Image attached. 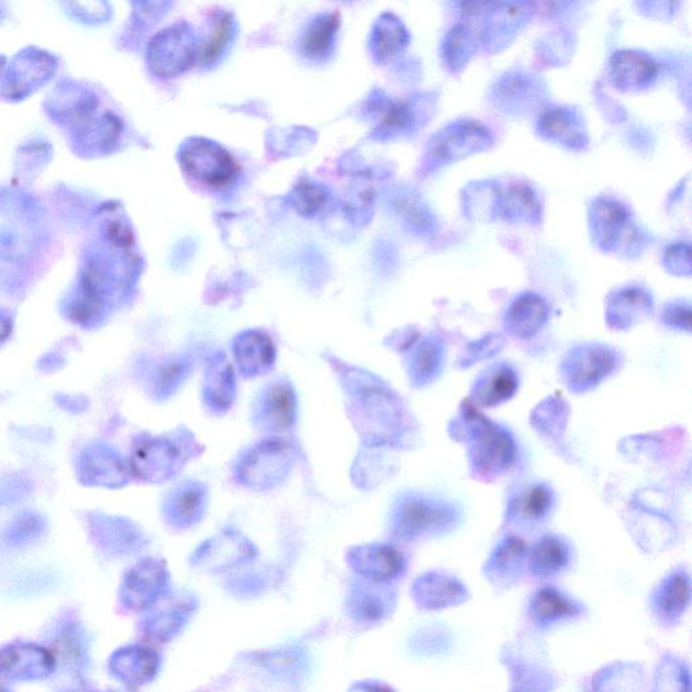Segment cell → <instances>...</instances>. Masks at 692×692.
<instances>
[{
    "instance_id": "6da1fadb",
    "label": "cell",
    "mask_w": 692,
    "mask_h": 692,
    "mask_svg": "<svg viewBox=\"0 0 692 692\" xmlns=\"http://www.w3.org/2000/svg\"><path fill=\"white\" fill-rule=\"evenodd\" d=\"M131 250L105 243L85 252L79 279L63 303V314L81 330H97L126 298L133 281Z\"/></svg>"
},
{
    "instance_id": "7a4b0ae2",
    "label": "cell",
    "mask_w": 692,
    "mask_h": 692,
    "mask_svg": "<svg viewBox=\"0 0 692 692\" xmlns=\"http://www.w3.org/2000/svg\"><path fill=\"white\" fill-rule=\"evenodd\" d=\"M46 111L53 121L67 131L78 154L93 157L109 154L119 143L122 123L90 87L76 81H62L46 101Z\"/></svg>"
},
{
    "instance_id": "3957f363",
    "label": "cell",
    "mask_w": 692,
    "mask_h": 692,
    "mask_svg": "<svg viewBox=\"0 0 692 692\" xmlns=\"http://www.w3.org/2000/svg\"><path fill=\"white\" fill-rule=\"evenodd\" d=\"M351 420L367 445L390 444L401 422V406L386 387L366 373L346 375Z\"/></svg>"
},
{
    "instance_id": "277c9868",
    "label": "cell",
    "mask_w": 692,
    "mask_h": 692,
    "mask_svg": "<svg viewBox=\"0 0 692 692\" xmlns=\"http://www.w3.org/2000/svg\"><path fill=\"white\" fill-rule=\"evenodd\" d=\"M465 514L459 504L427 492H404L390 514L392 536L402 542L448 535L461 524Z\"/></svg>"
},
{
    "instance_id": "5b68a950",
    "label": "cell",
    "mask_w": 692,
    "mask_h": 692,
    "mask_svg": "<svg viewBox=\"0 0 692 692\" xmlns=\"http://www.w3.org/2000/svg\"><path fill=\"white\" fill-rule=\"evenodd\" d=\"M46 227L41 210L22 193L0 191V260L33 259L45 244Z\"/></svg>"
},
{
    "instance_id": "8992f818",
    "label": "cell",
    "mask_w": 692,
    "mask_h": 692,
    "mask_svg": "<svg viewBox=\"0 0 692 692\" xmlns=\"http://www.w3.org/2000/svg\"><path fill=\"white\" fill-rule=\"evenodd\" d=\"M199 449L187 432L174 436L146 437L134 445L127 460L132 477L145 483H164L180 473Z\"/></svg>"
},
{
    "instance_id": "52a82bcc",
    "label": "cell",
    "mask_w": 692,
    "mask_h": 692,
    "mask_svg": "<svg viewBox=\"0 0 692 692\" xmlns=\"http://www.w3.org/2000/svg\"><path fill=\"white\" fill-rule=\"evenodd\" d=\"M466 439L469 462L475 477L491 480L506 473L517 460V443L506 427L494 424L484 415L471 413Z\"/></svg>"
},
{
    "instance_id": "ba28073f",
    "label": "cell",
    "mask_w": 692,
    "mask_h": 692,
    "mask_svg": "<svg viewBox=\"0 0 692 692\" xmlns=\"http://www.w3.org/2000/svg\"><path fill=\"white\" fill-rule=\"evenodd\" d=\"M297 450L281 437H268L246 449L234 465V478L244 489L267 491L283 483L295 465Z\"/></svg>"
},
{
    "instance_id": "9c48e42d",
    "label": "cell",
    "mask_w": 692,
    "mask_h": 692,
    "mask_svg": "<svg viewBox=\"0 0 692 692\" xmlns=\"http://www.w3.org/2000/svg\"><path fill=\"white\" fill-rule=\"evenodd\" d=\"M592 237L601 249L624 256L640 252L644 236L623 203L610 198H596L590 208Z\"/></svg>"
},
{
    "instance_id": "30bf717a",
    "label": "cell",
    "mask_w": 692,
    "mask_h": 692,
    "mask_svg": "<svg viewBox=\"0 0 692 692\" xmlns=\"http://www.w3.org/2000/svg\"><path fill=\"white\" fill-rule=\"evenodd\" d=\"M620 364L621 355L612 346L583 343L568 351L561 361L560 375L573 394H585L612 377Z\"/></svg>"
},
{
    "instance_id": "8fae6325",
    "label": "cell",
    "mask_w": 692,
    "mask_h": 692,
    "mask_svg": "<svg viewBox=\"0 0 692 692\" xmlns=\"http://www.w3.org/2000/svg\"><path fill=\"white\" fill-rule=\"evenodd\" d=\"M198 58L196 37L189 23L178 22L152 38L148 64L158 78H175L189 69Z\"/></svg>"
},
{
    "instance_id": "7c38bea8",
    "label": "cell",
    "mask_w": 692,
    "mask_h": 692,
    "mask_svg": "<svg viewBox=\"0 0 692 692\" xmlns=\"http://www.w3.org/2000/svg\"><path fill=\"white\" fill-rule=\"evenodd\" d=\"M56 72L57 60L51 53L27 46L5 67L2 96L8 101H22L48 83Z\"/></svg>"
},
{
    "instance_id": "4fadbf2b",
    "label": "cell",
    "mask_w": 692,
    "mask_h": 692,
    "mask_svg": "<svg viewBox=\"0 0 692 692\" xmlns=\"http://www.w3.org/2000/svg\"><path fill=\"white\" fill-rule=\"evenodd\" d=\"M180 161L192 178L215 189L232 183L238 174L233 156L210 139L187 141L180 152Z\"/></svg>"
},
{
    "instance_id": "5bb4252c",
    "label": "cell",
    "mask_w": 692,
    "mask_h": 692,
    "mask_svg": "<svg viewBox=\"0 0 692 692\" xmlns=\"http://www.w3.org/2000/svg\"><path fill=\"white\" fill-rule=\"evenodd\" d=\"M491 144V133L482 123L459 120L434 134L427 146V155L434 164L443 166L489 149Z\"/></svg>"
},
{
    "instance_id": "9a60e30c",
    "label": "cell",
    "mask_w": 692,
    "mask_h": 692,
    "mask_svg": "<svg viewBox=\"0 0 692 692\" xmlns=\"http://www.w3.org/2000/svg\"><path fill=\"white\" fill-rule=\"evenodd\" d=\"M555 507L553 485L542 480H526L510 490L504 515L510 525L532 531L547 524Z\"/></svg>"
},
{
    "instance_id": "2e32d148",
    "label": "cell",
    "mask_w": 692,
    "mask_h": 692,
    "mask_svg": "<svg viewBox=\"0 0 692 692\" xmlns=\"http://www.w3.org/2000/svg\"><path fill=\"white\" fill-rule=\"evenodd\" d=\"M298 420V395L287 379H278L264 387L254 404L257 429L278 437L294 429Z\"/></svg>"
},
{
    "instance_id": "e0dca14e",
    "label": "cell",
    "mask_w": 692,
    "mask_h": 692,
    "mask_svg": "<svg viewBox=\"0 0 692 692\" xmlns=\"http://www.w3.org/2000/svg\"><path fill=\"white\" fill-rule=\"evenodd\" d=\"M76 475L86 487L122 489L131 483L132 472L127 461L113 447L104 443H92L81 450Z\"/></svg>"
},
{
    "instance_id": "ac0fdd59",
    "label": "cell",
    "mask_w": 692,
    "mask_h": 692,
    "mask_svg": "<svg viewBox=\"0 0 692 692\" xmlns=\"http://www.w3.org/2000/svg\"><path fill=\"white\" fill-rule=\"evenodd\" d=\"M208 507V487L196 480H186L169 492L163 502L161 513L169 526L186 531L203 520Z\"/></svg>"
},
{
    "instance_id": "d6986e66",
    "label": "cell",
    "mask_w": 692,
    "mask_h": 692,
    "mask_svg": "<svg viewBox=\"0 0 692 692\" xmlns=\"http://www.w3.org/2000/svg\"><path fill=\"white\" fill-rule=\"evenodd\" d=\"M168 570L163 561L145 559L127 572L123 582V600L134 610L154 605L166 591Z\"/></svg>"
},
{
    "instance_id": "ffe728a7",
    "label": "cell",
    "mask_w": 692,
    "mask_h": 692,
    "mask_svg": "<svg viewBox=\"0 0 692 692\" xmlns=\"http://www.w3.org/2000/svg\"><path fill=\"white\" fill-rule=\"evenodd\" d=\"M202 397L204 406L216 415L227 413L236 401V372L224 351H215L209 357L204 369Z\"/></svg>"
},
{
    "instance_id": "44dd1931",
    "label": "cell",
    "mask_w": 692,
    "mask_h": 692,
    "mask_svg": "<svg viewBox=\"0 0 692 692\" xmlns=\"http://www.w3.org/2000/svg\"><path fill=\"white\" fill-rule=\"evenodd\" d=\"M87 527L99 548L109 554H127L143 544V535L133 522L105 513H88Z\"/></svg>"
},
{
    "instance_id": "7402d4cb",
    "label": "cell",
    "mask_w": 692,
    "mask_h": 692,
    "mask_svg": "<svg viewBox=\"0 0 692 692\" xmlns=\"http://www.w3.org/2000/svg\"><path fill=\"white\" fill-rule=\"evenodd\" d=\"M350 567L373 583H384L402 574L406 568L404 556L392 545H362L350 550Z\"/></svg>"
},
{
    "instance_id": "603a6c76",
    "label": "cell",
    "mask_w": 692,
    "mask_h": 692,
    "mask_svg": "<svg viewBox=\"0 0 692 692\" xmlns=\"http://www.w3.org/2000/svg\"><path fill=\"white\" fill-rule=\"evenodd\" d=\"M233 359L245 378L268 373L277 361V346L267 333L245 331L237 334L232 344Z\"/></svg>"
},
{
    "instance_id": "cb8c5ba5",
    "label": "cell",
    "mask_w": 692,
    "mask_h": 692,
    "mask_svg": "<svg viewBox=\"0 0 692 692\" xmlns=\"http://www.w3.org/2000/svg\"><path fill=\"white\" fill-rule=\"evenodd\" d=\"M520 389V373L512 364L500 361L479 375L471 398L480 408H498L513 399Z\"/></svg>"
},
{
    "instance_id": "d4e9b609",
    "label": "cell",
    "mask_w": 692,
    "mask_h": 692,
    "mask_svg": "<svg viewBox=\"0 0 692 692\" xmlns=\"http://www.w3.org/2000/svg\"><path fill=\"white\" fill-rule=\"evenodd\" d=\"M445 355H447V346L443 338L433 334L413 343L406 357L408 373L412 384L424 389L442 377Z\"/></svg>"
},
{
    "instance_id": "484cf974",
    "label": "cell",
    "mask_w": 692,
    "mask_h": 692,
    "mask_svg": "<svg viewBox=\"0 0 692 692\" xmlns=\"http://www.w3.org/2000/svg\"><path fill=\"white\" fill-rule=\"evenodd\" d=\"M255 556V548L248 539L234 533H226L202 545L193 555V565L207 567L209 570L243 565Z\"/></svg>"
},
{
    "instance_id": "4316f807",
    "label": "cell",
    "mask_w": 692,
    "mask_h": 692,
    "mask_svg": "<svg viewBox=\"0 0 692 692\" xmlns=\"http://www.w3.org/2000/svg\"><path fill=\"white\" fill-rule=\"evenodd\" d=\"M495 214L515 224H537L543 207L531 186L510 183L496 189Z\"/></svg>"
},
{
    "instance_id": "83f0119b",
    "label": "cell",
    "mask_w": 692,
    "mask_h": 692,
    "mask_svg": "<svg viewBox=\"0 0 692 692\" xmlns=\"http://www.w3.org/2000/svg\"><path fill=\"white\" fill-rule=\"evenodd\" d=\"M538 131L544 138L571 149H583L589 143L582 119L573 110L561 105H553L542 111Z\"/></svg>"
},
{
    "instance_id": "f1b7e54d",
    "label": "cell",
    "mask_w": 692,
    "mask_h": 692,
    "mask_svg": "<svg viewBox=\"0 0 692 692\" xmlns=\"http://www.w3.org/2000/svg\"><path fill=\"white\" fill-rule=\"evenodd\" d=\"M548 319L547 302L533 292H525L510 304L506 315H504V330L515 338L529 339L543 331Z\"/></svg>"
},
{
    "instance_id": "f546056e",
    "label": "cell",
    "mask_w": 692,
    "mask_h": 692,
    "mask_svg": "<svg viewBox=\"0 0 692 692\" xmlns=\"http://www.w3.org/2000/svg\"><path fill=\"white\" fill-rule=\"evenodd\" d=\"M610 76L624 90H640L654 83L658 64L644 53L620 51L610 58Z\"/></svg>"
},
{
    "instance_id": "4dcf8cb0",
    "label": "cell",
    "mask_w": 692,
    "mask_h": 692,
    "mask_svg": "<svg viewBox=\"0 0 692 692\" xmlns=\"http://www.w3.org/2000/svg\"><path fill=\"white\" fill-rule=\"evenodd\" d=\"M654 301L640 287H625L615 291L607 302V322L615 330H629L652 313Z\"/></svg>"
},
{
    "instance_id": "1f68e13d",
    "label": "cell",
    "mask_w": 692,
    "mask_h": 692,
    "mask_svg": "<svg viewBox=\"0 0 692 692\" xmlns=\"http://www.w3.org/2000/svg\"><path fill=\"white\" fill-rule=\"evenodd\" d=\"M477 20L472 22L467 20L456 23L445 35L443 44V56L447 66L456 72L460 70L472 57L477 51V45H483L482 21L480 16H469Z\"/></svg>"
},
{
    "instance_id": "d6a6232c",
    "label": "cell",
    "mask_w": 692,
    "mask_h": 692,
    "mask_svg": "<svg viewBox=\"0 0 692 692\" xmlns=\"http://www.w3.org/2000/svg\"><path fill=\"white\" fill-rule=\"evenodd\" d=\"M571 547L565 538L544 535L527 553V566L535 577H554L570 565Z\"/></svg>"
},
{
    "instance_id": "836d02e7",
    "label": "cell",
    "mask_w": 692,
    "mask_h": 692,
    "mask_svg": "<svg viewBox=\"0 0 692 692\" xmlns=\"http://www.w3.org/2000/svg\"><path fill=\"white\" fill-rule=\"evenodd\" d=\"M196 609L191 596L174 595L157 607L150 615L148 630L156 640L167 641L185 626Z\"/></svg>"
},
{
    "instance_id": "e575fe53",
    "label": "cell",
    "mask_w": 692,
    "mask_h": 692,
    "mask_svg": "<svg viewBox=\"0 0 692 692\" xmlns=\"http://www.w3.org/2000/svg\"><path fill=\"white\" fill-rule=\"evenodd\" d=\"M55 660L44 649L35 647H10L0 652V670L10 677H45Z\"/></svg>"
},
{
    "instance_id": "d590c367",
    "label": "cell",
    "mask_w": 692,
    "mask_h": 692,
    "mask_svg": "<svg viewBox=\"0 0 692 692\" xmlns=\"http://www.w3.org/2000/svg\"><path fill=\"white\" fill-rule=\"evenodd\" d=\"M526 544L521 538L507 536L502 539L491 555L487 571L500 580H512L518 578L527 562Z\"/></svg>"
},
{
    "instance_id": "8d00e7d4",
    "label": "cell",
    "mask_w": 692,
    "mask_h": 692,
    "mask_svg": "<svg viewBox=\"0 0 692 692\" xmlns=\"http://www.w3.org/2000/svg\"><path fill=\"white\" fill-rule=\"evenodd\" d=\"M191 366V360L186 356H176L158 364L150 375L152 395L157 401H166V399L174 397L190 377Z\"/></svg>"
},
{
    "instance_id": "74e56055",
    "label": "cell",
    "mask_w": 692,
    "mask_h": 692,
    "mask_svg": "<svg viewBox=\"0 0 692 692\" xmlns=\"http://www.w3.org/2000/svg\"><path fill=\"white\" fill-rule=\"evenodd\" d=\"M115 672L131 683H145L154 678L158 658L157 655L144 648H127L121 650L114 659Z\"/></svg>"
},
{
    "instance_id": "f35d334b",
    "label": "cell",
    "mask_w": 692,
    "mask_h": 692,
    "mask_svg": "<svg viewBox=\"0 0 692 692\" xmlns=\"http://www.w3.org/2000/svg\"><path fill=\"white\" fill-rule=\"evenodd\" d=\"M339 27L337 14H322L312 23L304 33L302 49L310 58H322L330 55L334 40Z\"/></svg>"
},
{
    "instance_id": "ab89813d",
    "label": "cell",
    "mask_w": 692,
    "mask_h": 692,
    "mask_svg": "<svg viewBox=\"0 0 692 692\" xmlns=\"http://www.w3.org/2000/svg\"><path fill=\"white\" fill-rule=\"evenodd\" d=\"M409 43V34L395 15L384 14L375 26L373 49L380 60L394 57Z\"/></svg>"
},
{
    "instance_id": "60d3db41",
    "label": "cell",
    "mask_w": 692,
    "mask_h": 692,
    "mask_svg": "<svg viewBox=\"0 0 692 692\" xmlns=\"http://www.w3.org/2000/svg\"><path fill=\"white\" fill-rule=\"evenodd\" d=\"M46 527H48V522L43 514L33 512V510H25V512L16 514L5 527L4 542L10 547H25V545H31L43 537Z\"/></svg>"
},
{
    "instance_id": "b9f144b4",
    "label": "cell",
    "mask_w": 692,
    "mask_h": 692,
    "mask_svg": "<svg viewBox=\"0 0 692 692\" xmlns=\"http://www.w3.org/2000/svg\"><path fill=\"white\" fill-rule=\"evenodd\" d=\"M690 601V580L688 573L676 572L670 574L660 585L659 595L656 596L659 612L665 617L673 618L682 614Z\"/></svg>"
},
{
    "instance_id": "7bdbcfd3",
    "label": "cell",
    "mask_w": 692,
    "mask_h": 692,
    "mask_svg": "<svg viewBox=\"0 0 692 692\" xmlns=\"http://www.w3.org/2000/svg\"><path fill=\"white\" fill-rule=\"evenodd\" d=\"M460 595H465L461 585L442 574H426L415 583V596L421 598L427 605L443 607L445 603L456 601Z\"/></svg>"
},
{
    "instance_id": "ee69618b",
    "label": "cell",
    "mask_w": 692,
    "mask_h": 692,
    "mask_svg": "<svg viewBox=\"0 0 692 692\" xmlns=\"http://www.w3.org/2000/svg\"><path fill=\"white\" fill-rule=\"evenodd\" d=\"M574 613H577V607L573 603L555 589H543L533 600V618L539 624L554 623L557 620L571 617Z\"/></svg>"
},
{
    "instance_id": "f6af8a7d",
    "label": "cell",
    "mask_w": 692,
    "mask_h": 692,
    "mask_svg": "<svg viewBox=\"0 0 692 692\" xmlns=\"http://www.w3.org/2000/svg\"><path fill=\"white\" fill-rule=\"evenodd\" d=\"M536 86L524 75H510L498 87L496 99L504 108H522V104L533 101Z\"/></svg>"
},
{
    "instance_id": "bcb514c9",
    "label": "cell",
    "mask_w": 692,
    "mask_h": 692,
    "mask_svg": "<svg viewBox=\"0 0 692 692\" xmlns=\"http://www.w3.org/2000/svg\"><path fill=\"white\" fill-rule=\"evenodd\" d=\"M233 25L231 15L221 14L215 20L214 31L198 49V60L202 64H213L224 53L232 38Z\"/></svg>"
},
{
    "instance_id": "7dc6e473",
    "label": "cell",
    "mask_w": 692,
    "mask_h": 692,
    "mask_svg": "<svg viewBox=\"0 0 692 692\" xmlns=\"http://www.w3.org/2000/svg\"><path fill=\"white\" fill-rule=\"evenodd\" d=\"M398 207L399 210L402 211L404 219L409 221V224L412 225L415 231L425 234L432 233L433 228L436 227V222H434L429 209H427L418 198H403L402 201L398 203Z\"/></svg>"
},
{
    "instance_id": "c3c4849f",
    "label": "cell",
    "mask_w": 692,
    "mask_h": 692,
    "mask_svg": "<svg viewBox=\"0 0 692 692\" xmlns=\"http://www.w3.org/2000/svg\"><path fill=\"white\" fill-rule=\"evenodd\" d=\"M415 122L414 110L402 102L387 105L383 116H381V126L390 133L408 132L415 125Z\"/></svg>"
},
{
    "instance_id": "681fc988",
    "label": "cell",
    "mask_w": 692,
    "mask_h": 692,
    "mask_svg": "<svg viewBox=\"0 0 692 692\" xmlns=\"http://www.w3.org/2000/svg\"><path fill=\"white\" fill-rule=\"evenodd\" d=\"M351 613L356 618L361 620H378L384 614V601L381 600L377 592L372 590L362 589V591H356L351 595Z\"/></svg>"
},
{
    "instance_id": "f907efd6",
    "label": "cell",
    "mask_w": 692,
    "mask_h": 692,
    "mask_svg": "<svg viewBox=\"0 0 692 692\" xmlns=\"http://www.w3.org/2000/svg\"><path fill=\"white\" fill-rule=\"evenodd\" d=\"M662 263L668 271L688 277L691 274V250L688 244H673L668 246Z\"/></svg>"
},
{
    "instance_id": "816d5d0a",
    "label": "cell",
    "mask_w": 692,
    "mask_h": 692,
    "mask_svg": "<svg viewBox=\"0 0 692 692\" xmlns=\"http://www.w3.org/2000/svg\"><path fill=\"white\" fill-rule=\"evenodd\" d=\"M661 321L665 325L679 332H691V306L689 302L668 303L662 310Z\"/></svg>"
},
{
    "instance_id": "f5cc1de1",
    "label": "cell",
    "mask_w": 692,
    "mask_h": 692,
    "mask_svg": "<svg viewBox=\"0 0 692 692\" xmlns=\"http://www.w3.org/2000/svg\"><path fill=\"white\" fill-rule=\"evenodd\" d=\"M31 489V483L21 477H16V475L3 480V482H0V507L9 506V504L23 500Z\"/></svg>"
},
{
    "instance_id": "db71d44e",
    "label": "cell",
    "mask_w": 692,
    "mask_h": 692,
    "mask_svg": "<svg viewBox=\"0 0 692 692\" xmlns=\"http://www.w3.org/2000/svg\"><path fill=\"white\" fill-rule=\"evenodd\" d=\"M69 13L86 23L101 22L108 18V4L105 3H66Z\"/></svg>"
},
{
    "instance_id": "11a10c76",
    "label": "cell",
    "mask_w": 692,
    "mask_h": 692,
    "mask_svg": "<svg viewBox=\"0 0 692 692\" xmlns=\"http://www.w3.org/2000/svg\"><path fill=\"white\" fill-rule=\"evenodd\" d=\"M298 208L304 213H313L325 203V193L314 185H303L298 191Z\"/></svg>"
},
{
    "instance_id": "9f6ffc18",
    "label": "cell",
    "mask_w": 692,
    "mask_h": 692,
    "mask_svg": "<svg viewBox=\"0 0 692 692\" xmlns=\"http://www.w3.org/2000/svg\"><path fill=\"white\" fill-rule=\"evenodd\" d=\"M14 330V319L8 310L0 308V345L8 342Z\"/></svg>"
},
{
    "instance_id": "6f0895ef",
    "label": "cell",
    "mask_w": 692,
    "mask_h": 692,
    "mask_svg": "<svg viewBox=\"0 0 692 692\" xmlns=\"http://www.w3.org/2000/svg\"><path fill=\"white\" fill-rule=\"evenodd\" d=\"M349 692H392L390 689L384 688V685L377 683H357L351 688Z\"/></svg>"
},
{
    "instance_id": "680465c9",
    "label": "cell",
    "mask_w": 692,
    "mask_h": 692,
    "mask_svg": "<svg viewBox=\"0 0 692 692\" xmlns=\"http://www.w3.org/2000/svg\"><path fill=\"white\" fill-rule=\"evenodd\" d=\"M63 399H64V402H60V406L62 408H67L68 410L70 408H75V406H76V409H78L79 406L81 409L86 408L85 398H76V397H69L68 395V397H64ZM78 412H79V410H78Z\"/></svg>"
},
{
    "instance_id": "91938a15",
    "label": "cell",
    "mask_w": 692,
    "mask_h": 692,
    "mask_svg": "<svg viewBox=\"0 0 692 692\" xmlns=\"http://www.w3.org/2000/svg\"><path fill=\"white\" fill-rule=\"evenodd\" d=\"M4 69H5V57L0 56V76H2Z\"/></svg>"
},
{
    "instance_id": "94428289",
    "label": "cell",
    "mask_w": 692,
    "mask_h": 692,
    "mask_svg": "<svg viewBox=\"0 0 692 692\" xmlns=\"http://www.w3.org/2000/svg\"><path fill=\"white\" fill-rule=\"evenodd\" d=\"M4 13H5L4 5L0 4V20H2Z\"/></svg>"
},
{
    "instance_id": "6125c7cd",
    "label": "cell",
    "mask_w": 692,
    "mask_h": 692,
    "mask_svg": "<svg viewBox=\"0 0 692 692\" xmlns=\"http://www.w3.org/2000/svg\"><path fill=\"white\" fill-rule=\"evenodd\" d=\"M0 692H8V691H4L3 689H0Z\"/></svg>"
}]
</instances>
